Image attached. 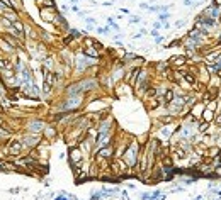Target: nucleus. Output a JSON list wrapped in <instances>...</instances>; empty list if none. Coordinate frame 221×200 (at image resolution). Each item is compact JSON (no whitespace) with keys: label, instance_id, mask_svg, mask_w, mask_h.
<instances>
[{"label":"nucleus","instance_id":"nucleus-1","mask_svg":"<svg viewBox=\"0 0 221 200\" xmlns=\"http://www.w3.org/2000/svg\"><path fill=\"white\" fill-rule=\"evenodd\" d=\"M138 156H140L138 154V143H133V144H129V146L126 148L122 158H124L126 165H128L129 168H133V166L138 163Z\"/></svg>","mask_w":221,"mask_h":200},{"label":"nucleus","instance_id":"nucleus-2","mask_svg":"<svg viewBox=\"0 0 221 200\" xmlns=\"http://www.w3.org/2000/svg\"><path fill=\"white\" fill-rule=\"evenodd\" d=\"M109 168H111V171H112V175H114V176H122V175H126V173H128L129 166L126 165L124 159H119L117 158L114 163H111V165H109Z\"/></svg>","mask_w":221,"mask_h":200},{"label":"nucleus","instance_id":"nucleus-3","mask_svg":"<svg viewBox=\"0 0 221 200\" xmlns=\"http://www.w3.org/2000/svg\"><path fill=\"white\" fill-rule=\"evenodd\" d=\"M39 12H41L43 20H48V22H55L56 17H58L55 7H41V10H39Z\"/></svg>","mask_w":221,"mask_h":200},{"label":"nucleus","instance_id":"nucleus-4","mask_svg":"<svg viewBox=\"0 0 221 200\" xmlns=\"http://www.w3.org/2000/svg\"><path fill=\"white\" fill-rule=\"evenodd\" d=\"M82 159H83V153L80 148H73L70 151V161H71V166H80L82 165Z\"/></svg>","mask_w":221,"mask_h":200},{"label":"nucleus","instance_id":"nucleus-5","mask_svg":"<svg viewBox=\"0 0 221 200\" xmlns=\"http://www.w3.org/2000/svg\"><path fill=\"white\" fill-rule=\"evenodd\" d=\"M21 151H22V143H21V141H16V139L10 141V143H9V154L19 156Z\"/></svg>","mask_w":221,"mask_h":200},{"label":"nucleus","instance_id":"nucleus-6","mask_svg":"<svg viewBox=\"0 0 221 200\" xmlns=\"http://www.w3.org/2000/svg\"><path fill=\"white\" fill-rule=\"evenodd\" d=\"M2 39L7 42L9 46H12V48H22V42L19 41V39L16 38V36H10V34H2Z\"/></svg>","mask_w":221,"mask_h":200},{"label":"nucleus","instance_id":"nucleus-7","mask_svg":"<svg viewBox=\"0 0 221 200\" xmlns=\"http://www.w3.org/2000/svg\"><path fill=\"white\" fill-rule=\"evenodd\" d=\"M112 154H114V149H112V144H109V146H104V148H100V149H99V153H97V156H99V158H104V159H109Z\"/></svg>","mask_w":221,"mask_h":200},{"label":"nucleus","instance_id":"nucleus-8","mask_svg":"<svg viewBox=\"0 0 221 200\" xmlns=\"http://www.w3.org/2000/svg\"><path fill=\"white\" fill-rule=\"evenodd\" d=\"M186 63H187V56H173V58H170V64H172V66L180 68V66H184Z\"/></svg>","mask_w":221,"mask_h":200},{"label":"nucleus","instance_id":"nucleus-9","mask_svg":"<svg viewBox=\"0 0 221 200\" xmlns=\"http://www.w3.org/2000/svg\"><path fill=\"white\" fill-rule=\"evenodd\" d=\"M191 112H192V117L194 119H201L202 117V112H204V107H202V104H194L192 109H191Z\"/></svg>","mask_w":221,"mask_h":200},{"label":"nucleus","instance_id":"nucleus-10","mask_svg":"<svg viewBox=\"0 0 221 200\" xmlns=\"http://www.w3.org/2000/svg\"><path fill=\"white\" fill-rule=\"evenodd\" d=\"M204 14H208L209 17H213V19H214V17H218V16H219V7L213 3V7H209V9H206V10H204Z\"/></svg>","mask_w":221,"mask_h":200},{"label":"nucleus","instance_id":"nucleus-11","mask_svg":"<svg viewBox=\"0 0 221 200\" xmlns=\"http://www.w3.org/2000/svg\"><path fill=\"white\" fill-rule=\"evenodd\" d=\"M173 97H175L173 90H167L165 95H163V99H162V100H163V104H165V105H170V104L173 102Z\"/></svg>","mask_w":221,"mask_h":200},{"label":"nucleus","instance_id":"nucleus-12","mask_svg":"<svg viewBox=\"0 0 221 200\" xmlns=\"http://www.w3.org/2000/svg\"><path fill=\"white\" fill-rule=\"evenodd\" d=\"M182 78L186 80V82L189 83L191 87H194L196 83H197V82H196V76H194V73H189V71H187V73H182Z\"/></svg>","mask_w":221,"mask_h":200},{"label":"nucleus","instance_id":"nucleus-13","mask_svg":"<svg viewBox=\"0 0 221 200\" xmlns=\"http://www.w3.org/2000/svg\"><path fill=\"white\" fill-rule=\"evenodd\" d=\"M202 121H206V122H211L213 119H214V112L213 110H209V109H204V112H202Z\"/></svg>","mask_w":221,"mask_h":200},{"label":"nucleus","instance_id":"nucleus-14","mask_svg":"<svg viewBox=\"0 0 221 200\" xmlns=\"http://www.w3.org/2000/svg\"><path fill=\"white\" fill-rule=\"evenodd\" d=\"M83 53H85V56H90V58H99V51L95 48H83Z\"/></svg>","mask_w":221,"mask_h":200},{"label":"nucleus","instance_id":"nucleus-15","mask_svg":"<svg viewBox=\"0 0 221 200\" xmlns=\"http://www.w3.org/2000/svg\"><path fill=\"white\" fill-rule=\"evenodd\" d=\"M153 97H157V88H155V87H150V88L146 90V92H145V99H153Z\"/></svg>","mask_w":221,"mask_h":200},{"label":"nucleus","instance_id":"nucleus-16","mask_svg":"<svg viewBox=\"0 0 221 200\" xmlns=\"http://www.w3.org/2000/svg\"><path fill=\"white\" fill-rule=\"evenodd\" d=\"M208 127H209V122L202 121V122H199V126H197V131H199V132H206V131H208Z\"/></svg>","mask_w":221,"mask_h":200},{"label":"nucleus","instance_id":"nucleus-17","mask_svg":"<svg viewBox=\"0 0 221 200\" xmlns=\"http://www.w3.org/2000/svg\"><path fill=\"white\" fill-rule=\"evenodd\" d=\"M43 129V122H32V124H31V131H34V132H36V131H41Z\"/></svg>","mask_w":221,"mask_h":200},{"label":"nucleus","instance_id":"nucleus-18","mask_svg":"<svg viewBox=\"0 0 221 200\" xmlns=\"http://www.w3.org/2000/svg\"><path fill=\"white\" fill-rule=\"evenodd\" d=\"M44 134H46V137H53V136H55V134H56V131L53 129V127H46Z\"/></svg>","mask_w":221,"mask_h":200},{"label":"nucleus","instance_id":"nucleus-19","mask_svg":"<svg viewBox=\"0 0 221 200\" xmlns=\"http://www.w3.org/2000/svg\"><path fill=\"white\" fill-rule=\"evenodd\" d=\"M0 3H2L5 9H14V5H12V0H0Z\"/></svg>","mask_w":221,"mask_h":200},{"label":"nucleus","instance_id":"nucleus-20","mask_svg":"<svg viewBox=\"0 0 221 200\" xmlns=\"http://www.w3.org/2000/svg\"><path fill=\"white\" fill-rule=\"evenodd\" d=\"M172 121H173V115H163V117H160V122H163V124H168Z\"/></svg>","mask_w":221,"mask_h":200},{"label":"nucleus","instance_id":"nucleus-21","mask_svg":"<svg viewBox=\"0 0 221 200\" xmlns=\"http://www.w3.org/2000/svg\"><path fill=\"white\" fill-rule=\"evenodd\" d=\"M216 105H218V104H216L214 99H213V100H209V102H208V107H206V109H209V110L214 112V110H216Z\"/></svg>","mask_w":221,"mask_h":200},{"label":"nucleus","instance_id":"nucleus-22","mask_svg":"<svg viewBox=\"0 0 221 200\" xmlns=\"http://www.w3.org/2000/svg\"><path fill=\"white\" fill-rule=\"evenodd\" d=\"M43 92H44L46 95H48V93H51V85L44 82V85H43Z\"/></svg>","mask_w":221,"mask_h":200},{"label":"nucleus","instance_id":"nucleus-23","mask_svg":"<svg viewBox=\"0 0 221 200\" xmlns=\"http://www.w3.org/2000/svg\"><path fill=\"white\" fill-rule=\"evenodd\" d=\"M213 3H214V5H218V7H219V5H221V0H214V2H213Z\"/></svg>","mask_w":221,"mask_h":200},{"label":"nucleus","instance_id":"nucleus-24","mask_svg":"<svg viewBox=\"0 0 221 200\" xmlns=\"http://www.w3.org/2000/svg\"><path fill=\"white\" fill-rule=\"evenodd\" d=\"M184 3H186V5H191V3H192V0H184Z\"/></svg>","mask_w":221,"mask_h":200},{"label":"nucleus","instance_id":"nucleus-25","mask_svg":"<svg viewBox=\"0 0 221 200\" xmlns=\"http://www.w3.org/2000/svg\"><path fill=\"white\" fill-rule=\"evenodd\" d=\"M219 19H221V16H219Z\"/></svg>","mask_w":221,"mask_h":200}]
</instances>
